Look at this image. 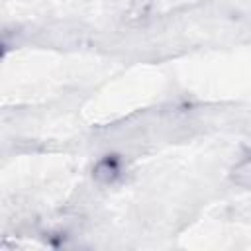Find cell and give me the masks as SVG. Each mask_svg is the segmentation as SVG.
<instances>
[{"mask_svg":"<svg viewBox=\"0 0 251 251\" xmlns=\"http://www.w3.org/2000/svg\"><path fill=\"white\" fill-rule=\"evenodd\" d=\"M231 176H233V180H235L237 184L251 188V159L239 163V165L233 169V175H231Z\"/></svg>","mask_w":251,"mask_h":251,"instance_id":"obj_1","label":"cell"},{"mask_svg":"<svg viewBox=\"0 0 251 251\" xmlns=\"http://www.w3.org/2000/svg\"><path fill=\"white\" fill-rule=\"evenodd\" d=\"M116 173H118L116 165H112L108 159H106V161H102V163H98V167H96V171H94L96 178H100V180H112Z\"/></svg>","mask_w":251,"mask_h":251,"instance_id":"obj_2","label":"cell"},{"mask_svg":"<svg viewBox=\"0 0 251 251\" xmlns=\"http://www.w3.org/2000/svg\"><path fill=\"white\" fill-rule=\"evenodd\" d=\"M149 6H151V0H133L131 6H129V18L135 20V18L145 16L147 10H149Z\"/></svg>","mask_w":251,"mask_h":251,"instance_id":"obj_3","label":"cell"}]
</instances>
